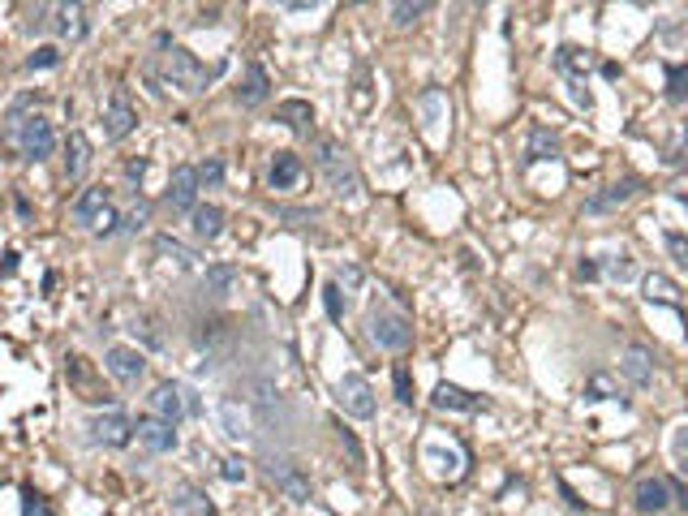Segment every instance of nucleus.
<instances>
[{"instance_id": "1", "label": "nucleus", "mask_w": 688, "mask_h": 516, "mask_svg": "<svg viewBox=\"0 0 688 516\" xmlns=\"http://www.w3.org/2000/svg\"><path fill=\"white\" fill-rule=\"evenodd\" d=\"M314 168L323 172V181L332 185V194H340V198H357V194H362V177H357L349 151H344L336 138H319V142H314Z\"/></svg>"}, {"instance_id": "2", "label": "nucleus", "mask_w": 688, "mask_h": 516, "mask_svg": "<svg viewBox=\"0 0 688 516\" xmlns=\"http://www.w3.org/2000/svg\"><path fill=\"white\" fill-rule=\"evenodd\" d=\"M74 220L82 228H91V233H117L121 215H117V207H112V190H104V185L82 190L78 203H74Z\"/></svg>"}, {"instance_id": "3", "label": "nucleus", "mask_w": 688, "mask_h": 516, "mask_svg": "<svg viewBox=\"0 0 688 516\" xmlns=\"http://www.w3.org/2000/svg\"><path fill=\"white\" fill-rule=\"evenodd\" d=\"M366 332H370V340H375L383 353H405L413 344L409 319H405V314H392V310H370Z\"/></svg>"}, {"instance_id": "4", "label": "nucleus", "mask_w": 688, "mask_h": 516, "mask_svg": "<svg viewBox=\"0 0 688 516\" xmlns=\"http://www.w3.org/2000/svg\"><path fill=\"white\" fill-rule=\"evenodd\" d=\"M164 78H168L172 86H177V91H185V95H198V91H207V82L215 78V69L198 65V61H194V52H185V48H177V43H172Z\"/></svg>"}, {"instance_id": "5", "label": "nucleus", "mask_w": 688, "mask_h": 516, "mask_svg": "<svg viewBox=\"0 0 688 516\" xmlns=\"http://www.w3.org/2000/svg\"><path fill=\"white\" fill-rule=\"evenodd\" d=\"M336 405L349 413V418L370 422V418H375V387H370L366 375L349 370V375H340V383H336Z\"/></svg>"}, {"instance_id": "6", "label": "nucleus", "mask_w": 688, "mask_h": 516, "mask_svg": "<svg viewBox=\"0 0 688 516\" xmlns=\"http://www.w3.org/2000/svg\"><path fill=\"white\" fill-rule=\"evenodd\" d=\"M267 482L276 486L284 499H293V504H310V499H314L310 478L301 473V465L289 461V456H267Z\"/></svg>"}, {"instance_id": "7", "label": "nucleus", "mask_w": 688, "mask_h": 516, "mask_svg": "<svg viewBox=\"0 0 688 516\" xmlns=\"http://www.w3.org/2000/svg\"><path fill=\"white\" fill-rule=\"evenodd\" d=\"M633 504L641 516H671V508H676V486L667 478H658V473H645L633 486Z\"/></svg>"}, {"instance_id": "8", "label": "nucleus", "mask_w": 688, "mask_h": 516, "mask_svg": "<svg viewBox=\"0 0 688 516\" xmlns=\"http://www.w3.org/2000/svg\"><path fill=\"white\" fill-rule=\"evenodd\" d=\"M13 147H18L26 160H48V155L56 151V129L48 117H26L22 129H18V138H13Z\"/></svg>"}, {"instance_id": "9", "label": "nucleus", "mask_w": 688, "mask_h": 516, "mask_svg": "<svg viewBox=\"0 0 688 516\" xmlns=\"http://www.w3.org/2000/svg\"><path fill=\"white\" fill-rule=\"evenodd\" d=\"M641 177H620V181H611V185H602L598 194L585 198V215H611V211H620L624 203H633V198L641 194Z\"/></svg>"}, {"instance_id": "10", "label": "nucleus", "mask_w": 688, "mask_h": 516, "mask_svg": "<svg viewBox=\"0 0 688 516\" xmlns=\"http://www.w3.org/2000/svg\"><path fill=\"white\" fill-rule=\"evenodd\" d=\"M86 430H91V443H99V448H125V443L134 439V422H129L121 409L95 413V418L86 422Z\"/></svg>"}, {"instance_id": "11", "label": "nucleus", "mask_w": 688, "mask_h": 516, "mask_svg": "<svg viewBox=\"0 0 688 516\" xmlns=\"http://www.w3.org/2000/svg\"><path fill=\"white\" fill-rule=\"evenodd\" d=\"M104 370L117 383H138L147 375V357H142V349H129V344H112L104 353Z\"/></svg>"}, {"instance_id": "12", "label": "nucleus", "mask_w": 688, "mask_h": 516, "mask_svg": "<svg viewBox=\"0 0 688 516\" xmlns=\"http://www.w3.org/2000/svg\"><path fill=\"white\" fill-rule=\"evenodd\" d=\"M198 190H203V181H198V168L181 164L172 168V181H168V207L172 211H198Z\"/></svg>"}, {"instance_id": "13", "label": "nucleus", "mask_w": 688, "mask_h": 516, "mask_svg": "<svg viewBox=\"0 0 688 516\" xmlns=\"http://www.w3.org/2000/svg\"><path fill=\"white\" fill-rule=\"evenodd\" d=\"M134 125H138V112H134V104H129V95L125 91H112L108 108H104V138L121 142V138L134 134Z\"/></svg>"}, {"instance_id": "14", "label": "nucleus", "mask_w": 688, "mask_h": 516, "mask_svg": "<svg viewBox=\"0 0 688 516\" xmlns=\"http://www.w3.org/2000/svg\"><path fill=\"white\" fill-rule=\"evenodd\" d=\"M151 413L177 426L185 413H190V392H185L181 383H160V387L151 392Z\"/></svg>"}, {"instance_id": "15", "label": "nucleus", "mask_w": 688, "mask_h": 516, "mask_svg": "<svg viewBox=\"0 0 688 516\" xmlns=\"http://www.w3.org/2000/svg\"><path fill=\"white\" fill-rule=\"evenodd\" d=\"M134 435H138L142 448L155 452V456H164V452L177 448V426L164 422V418H155V413H151V418H138L134 422Z\"/></svg>"}, {"instance_id": "16", "label": "nucleus", "mask_w": 688, "mask_h": 516, "mask_svg": "<svg viewBox=\"0 0 688 516\" xmlns=\"http://www.w3.org/2000/svg\"><path fill=\"white\" fill-rule=\"evenodd\" d=\"M555 69L568 82H585V78H590V69H594V52L577 48V43H559V48H555Z\"/></svg>"}, {"instance_id": "17", "label": "nucleus", "mask_w": 688, "mask_h": 516, "mask_svg": "<svg viewBox=\"0 0 688 516\" xmlns=\"http://www.w3.org/2000/svg\"><path fill=\"white\" fill-rule=\"evenodd\" d=\"M418 112H422V129H426V134H430V138H439V121H448V117H452L448 91H439V86H430V91H422Z\"/></svg>"}, {"instance_id": "18", "label": "nucleus", "mask_w": 688, "mask_h": 516, "mask_svg": "<svg viewBox=\"0 0 688 516\" xmlns=\"http://www.w3.org/2000/svg\"><path fill=\"white\" fill-rule=\"evenodd\" d=\"M620 370H624V379L633 383V387H650L654 383V357H650V349H641V344H628L624 357H620Z\"/></svg>"}, {"instance_id": "19", "label": "nucleus", "mask_w": 688, "mask_h": 516, "mask_svg": "<svg viewBox=\"0 0 688 516\" xmlns=\"http://www.w3.org/2000/svg\"><path fill=\"white\" fill-rule=\"evenodd\" d=\"M86 168H91V138H86L82 129H74V134L65 138V177L82 181Z\"/></svg>"}, {"instance_id": "20", "label": "nucleus", "mask_w": 688, "mask_h": 516, "mask_svg": "<svg viewBox=\"0 0 688 516\" xmlns=\"http://www.w3.org/2000/svg\"><path fill=\"white\" fill-rule=\"evenodd\" d=\"M430 400H435V409H452V413H478V409H486L478 396L465 392V387H456V383H439Z\"/></svg>"}, {"instance_id": "21", "label": "nucleus", "mask_w": 688, "mask_h": 516, "mask_svg": "<svg viewBox=\"0 0 688 516\" xmlns=\"http://www.w3.org/2000/svg\"><path fill=\"white\" fill-rule=\"evenodd\" d=\"M542 160H559V134L547 125H534V134H529V147H525V168H534Z\"/></svg>"}, {"instance_id": "22", "label": "nucleus", "mask_w": 688, "mask_h": 516, "mask_svg": "<svg viewBox=\"0 0 688 516\" xmlns=\"http://www.w3.org/2000/svg\"><path fill=\"white\" fill-rule=\"evenodd\" d=\"M641 289H645V301H654V306L680 310V284L671 276H663V271H650V276L641 280Z\"/></svg>"}, {"instance_id": "23", "label": "nucleus", "mask_w": 688, "mask_h": 516, "mask_svg": "<svg viewBox=\"0 0 688 516\" xmlns=\"http://www.w3.org/2000/svg\"><path fill=\"white\" fill-rule=\"evenodd\" d=\"M267 95H271V78H267V69H263V65H250V69H246V82L237 86L241 108H258Z\"/></svg>"}, {"instance_id": "24", "label": "nucleus", "mask_w": 688, "mask_h": 516, "mask_svg": "<svg viewBox=\"0 0 688 516\" xmlns=\"http://www.w3.org/2000/svg\"><path fill=\"white\" fill-rule=\"evenodd\" d=\"M172 512L177 516H215V504L198 491V486H177V491H172Z\"/></svg>"}, {"instance_id": "25", "label": "nucleus", "mask_w": 688, "mask_h": 516, "mask_svg": "<svg viewBox=\"0 0 688 516\" xmlns=\"http://www.w3.org/2000/svg\"><path fill=\"white\" fill-rule=\"evenodd\" d=\"M271 190H293L301 181V160L293 151H276V160H271V172H267Z\"/></svg>"}, {"instance_id": "26", "label": "nucleus", "mask_w": 688, "mask_h": 516, "mask_svg": "<svg viewBox=\"0 0 688 516\" xmlns=\"http://www.w3.org/2000/svg\"><path fill=\"white\" fill-rule=\"evenodd\" d=\"M52 26L61 39H82L86 35V9L82 5H52Z\"/></svg>"}, {"instance_id": "27", "label": "nucleus", "mask_w": 688, "mask_h": 516, "mask_svg": "<svg viewBox=\"0 0 688 516\" xmlns=\"http://www.w3.org/2000/svg\"><path fill=\"white\" fill-rule=\"evenodd\" d=\"M426 461L435 465V473H439V478H448V482H456V478L465 473V452H461V448H448V452H443L439 443H430V448H426Z\"/></svg>"}, {"instance_id": "28", "label": "nucleus", "mask_w": 688, "mask_h": 516, "mask_svg": "<svg viewBox=\"0 0 688 516\" xmlns=\"http://www.w3.org/2000/svg\"><path fill=\"white\" fill-rule=\"evenodd\" d=\"M190 228H194V237L198 241H215V237H220L224 233V211L220 207H198L194 215H190Z\"/></svg>"}, {"instance_id": "29", "label": "nucleus", "mask_w": 688, "mask_h": 516, "mask_svg": "<svg viewBox=\"0 0 688 516\" xmlns=\"http://www.w3.org/2000/svg\"><path fill=\"white\" fill-rule=\"evenodd\" d=\"M585 400H620V405L628 409L624 387L615 383V375H607V370H598V375H590V383H585Z\"/></svg>"}, {"instance_id": "30", "label": "nucleus", "mask_w": 688, "mask_h": 516, "mask_svg": "<svg viewBox=\"0 0 688 516\" xmlns=\"http://www.w3.org/2000/svg\"><path fill=\"white\" fill-rule=\"evenodd\" d=\"M276 117L289 125V129H297V134H310V121H314V108L306 104V99H284V104L276 108Z\"/></svg>"}, {"instance_id": "31", "label": "nucleus", "mask_w": 688, "mask_h": 516, "mask_svg": "<svg viewBox=\"0 0 688 516\" xmlns=\"http://www.w3.org/2000/svg\"><path fill=\"white\" fill-rule=\"evenodd\" d=\"M220 422H224L228 439H246L250 435V418H246V409H241L237 400H224V405H220Z\"/></svg>"}, {"instance_id": "32", "label": "nucleus", "mask_w": 688, "mask_h": 516, "mask_svg": "<svg viewBox=\"0 0 688 516\" xmlns=\"http://www.w3.org/2000/svg\"><path fill=\"white\" fill-rule=\"evenodd\" d=\"M598 276H607V280H633L637 276V258L628 254V250H620V254H611L607 263H598Z\"/></svg>"}, {"instance_id": "33", "label": "nucleus", "mask_w": 688, "mask_h": 516, "mask_svg": "<svg viewBox=\"0 0 688 516\" xmlns=\"http://www.w3.org/2000/svg\"><path fill=\"white\" fill-rule=\"evenodd\" d=\"M667 99L671 104L688 99V65H667Z\"/></svg>"}, {"instance_id": "34", "label": "nucleus", "mask_w": 688, "mask_h": 516, "mask_svg": "<svg viewBox=\"0 0 688 516\" xmlns=\"http://www.w3.org/2000/svg\"><path fill=\"white\" fill-rule=\"evenodd\" d=\"M663 164L667 168H688V121L680 125V134H676V142L667 147V155H663Z\"/></svg>"}, {"instance_id": "35", "label": "nucleus", "mask_w": 688, "mask_h": 516, "mask_svg": "<svg viewBox=\"0 0 688 516\" xmlns=\"http://www.w3.org/2000/svg\"><path fill=\"white\" fill-rule=\"evenodd\" d=\"M52 65H61V48H52V43H43V48H35L31 56H26V69H52Z\"/></svg>"}, {"instance_id": "36", "label": "nucleus", "mask_w": 688, "mask_h": 516, "mask_svg": "<svg viewBox=\"0 0 688 516\" xmlns=\"http://www.w3.org/2000/svg\"><path fill=\"white\" fill-rule=\"evenodd\" d=\"M426 9H430V5H422V0H413V5H409V0H400V5H392V22H396V26H413Z\"/></svg>"}, {"instance_id": "37", "label": "nucleus", "mask_w": 688, "mask_h": 516, "mask_svg": "<svg viewBox=\"0 0 688 516\" xmlns=\"http://www.w3.org/2000/svg\"><path fill=\"white\" fill-rule=\"evenodd\" d=\"M155 250L168 254V258H177L181 267H194V250H185L181 241H172V237H155Z\"/></svg>"}, {"instance_id": "38", "label": "nucleus", "mask_w": 688, "mask_h": 516, "mask_svg": "<svg viewBox=\"0 0 688 516\" xmlns=\"http://www.w3.org/2000/svg\"><path fill=\"white\" fill-rule=\"evenodd\" d=\"M198 181H203V190H220V181H224V160H211L207 164H198Z\"/></svg>"}, {"instance_id": "39", "label": "nucleus", "mask_w": 688, "mask_h": 516, "mask_svg": "<svg viewBox=\"0 0 688 516\" xmlns=\"http://www.w3.org/2000/svg\"><path fill=\"white\" fill-rule=\"evenodd\" d=\"M22 516H56V512L48 508V499L35 495L31 486H26V491H22Z\"/></svg>"}, {"instance_id": "40", "label": "nucleus", "mask_w": 688, "mask_h": 516, "mask_svg": "<svg viewBox=\"0 0 688 516\" xmlns=\"http://www.w3.org/2000/svg\"><path fill=\"white\" fill-rule=\"evenodd\" d=\"M663 246L671 250V258H676L680 267H688V237L684 233H676V228H671V233L663 237Z\"/></svg>"}, {"instance_id": "41", "label": "nucleus", "mask_w": 688, "mask_h": 516, "mask_svg": "<svg viewBox=\"0 0 688 516\" xmlns=\"http://www.w3.org/2000/svg\"><path fill=\"white\" fill-rule=\"evenodd\" d=\"M233 280H237L233 267H211V271H207V289H211V293H224Z\"/></svg>"}, {"instance_id": "42", "label": "nucleus", "mask_w": 688, "mask_h": 516, "mask_svg": "<svg viewBox=\"0 0 688 516\" xmlns=\"http://www.w3.org/2000/svg\"><path fill=\"white\" fill-rule=\"evenodd\" d=\"M147 220H151V207H147V203H138V207H134V211H129L125 220H121V233H138V228L147 224Z\"/></svg>"}, {"instance_id": "43", "label": "nucleus", "mask_w": 688, "mask_h": 516, "mask_svg": "<svg viewBox=\"0 0 688 516\" xmlns=\"http://www.w3.org/2000/svg\"><path fill=\"white\" fill-rule=\"evenodd\" d=\"M396 400H400V405H413V379H409V370L405 366H396Z\"/></svg>"}, {"instance_id": "44", "label": "nucleus", "mask_w": 688, "mask_h": 516, "mask_svg": "<svg viewBox=\"0 0 688 516\" xmlns=\"http://www.w3.org/2000/svg\"><path fill=\"white\" fill-rule=\"evenodd\" d=\"M134 336H142V340L151 344V349H164V336L155 332V319H138V323H134Z\"/></svg>"}, {"instance_id": "45", "label": "nucleus", "mask_w": 688, "mask_h": 516, "mask_svg": "<svg viewBox=\"0 0 688 516\" xmlns=\"http://www.w3.org/2000/svg\"><path fill=\"white\" fill-rule=\"evenodd\" d=\"M667 194H671V203H680V207H688V172H680L676 181L667 185Z\"/></svg>"}, {"instance_id": "46", "label": "nucleus", "mask_w": 688, "mask_h": 516, "mask_svg": "<svg viewBox=\"0 0 688 516\" xmlns=\"http://www.w3.org/2000/svg\"><path fill=\"white\" fill-rule=\"evenodd\" d=\"M671 452H676V465L688 473V426L676 430V443H671Z\"/></svg>"}, {"instance_id": "47", "label": "nucleus", "mask_w": 688, "mask_h": 516, "mask_svg": "<svg viewBox=\"0 0 688 516\" xmlns=\"http://www.w3.org/2000/svg\"><path fill=\"white\" fill-rule=\"evenodd\" d=\"M568 95H572V104H577V108H585V112L594 108V95L585 91V82H568Z\"/></svg>"}, {"instance_id": "48", "label": "nucleus", "mask_w": 688, "mask_h": 516, "mask_svg": "<svg viewBox=\"0 0 688 516\" xmlns=\"http://www.w3.org/2000/svg\"><path fill=\"white\" fill-rule=\"evenodd\" d=\"M323 301H327V314L340 323L344 319V306H340V289H336V284H327V289H323Z\"/></svg>"}, {"instance_id": "49", "label": "nucleus", "mask_w": 688, "mask_h": 516, "mask_svg": "<svg viewBox=\"0 0 688 516\" xmlns=\"http://www.w3.org/2000/svg\"><path fill=\"white\" fill-rule=\"evenodd\" d=\"M220 473H224V482H241V478H246V461H237V456H228Z\"/></svg>"}, {"instance_id": "50", "label": "nucleus", "mask_w": 688, "mask_h": 516, "mask_svg": "<svg viewBox=\"0 0 688 516\" xmlns=\"http://www.w3.org/2000/svg\"><path fill=\"white\" fill-rule=\"evenodd\" d=\"M125 177L129 181H142V177H147V160H129L125 164Z\"/></svg>"}, {"instance_id": "51", "label": "nucleus", "mask_w": 688, "mask_h": 516, "mask_svg": "<svg viewBox=\"0 0 688 516\" xmlns=\"http://www.w3.org/2000/svg\"><path fill=\"white\" fill-rule=\"evenodd\" d=\"M13 271H18V250L5 254V276H13Z\"/></svg>"}]
</instances>
